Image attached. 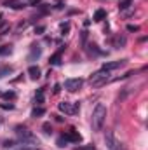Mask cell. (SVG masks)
Returning a JSON list of instances; mask_svg holds the SVG:
<instances>
[{
	"mask_svg": "<svg viewBox=\"0 0 148 150\" xmlns=\"http://www.w3.org/2000/svg\"><path fill=\"white\" fill-rule=\"evenodd\" d=\"M125 65V59H118V61H106V63H103V70H117V68H120V67H124Z\"/></svg>",
	"mask_w": 148,
	"mask_h": 150,
	"instance_id": "8",
	"label": "cell"
},
{
	"mask_svg": "<svg viewBox=\"0 0 148 150\" xmlns=\"http://www.w3.org/2000/svg\"><path fill=\"white\" fill-rule=\"evenodd\" d=\"M105 18H106V11H103V9H98V11L94 12V21H98V23H99V21H103Z\"/></svg>",
	"mask_w": 148,
	"mask_h": 150,
	"instance_id": "14",
	"label": "cell"
},
{
	"mask_svg": "<svg viewBox=\"0 0 148 150\" xmlns=\"http://www.w3.org/2000/svg\"><path fill=\"white\" fill-rule=\"evenodd\" d=\"M42 56V47L38 45V44H32V47H30V56H28V61H35Z\"/></svg>",
	"mask_w": 148,
	"mask_h": 150,
	"instance_id": "7",
	"label": "cell"
},
{
	"mask_svg": "<svg viewBox=\"0 0 148 150\" xmlns=\"http://www.w3.org/2000/svg\"><path fill=\"white\" fill-rule=\"evenodd\" d=\"M82 86H84V80H82V79H66V80H65V89L70 91V93L80 89Z\"/></svg>",
	"mask_w": 148,
	"mask_h": 150,
	"instance_id": "6",
	"label": "cell"
},
{
	"mask_svg": "<svg viewBox=\"0 0 148 150\" xmlns=\"http://www.w3.org/2000/svg\"><path fill=\"white\" fill-rule=\"evenodd\" d=\"M0 23H2V14H0Z\"/></svg>",
	"mask_w": 148,
	"mask_h": 150,
	"instance_id": "32",
	"label": "cell"
},
{
	"mask_svg": "<svg viewBox=\"0 0 148 150\" xmlns=\"http://www.w3.org/2000/svg\"><path fill=\"white\" fill-rule=\"evenodd\" d=\"M65 47H66V45H61V49H59L56 54H52V56H51V59H49V63H51V65H54V67L61 65V52L65 51Z\"/></svg>",
	"mask_w": 148,
	"mask_h": 150,
	"instance_id": "10",
	"label": "cell"
},
{
	"mask_svg": "<svg viewBox=\"0 0 148 150\" xmlns=\"http://www.w3.org/2000/svg\"><path fill=\"white\" fill-rule=\"evenodd\" d=\"M0 96H2V93H0Z\"/></svg>",
	"mask_w": 148,
	"mask_h": 150,
	"instance_id": "33",
	"label": "cell"
},
{
	"mask_svg": "<svg viewBox=\"0 0 148 150\" xmlns=\"http://www.w3.org/2000/svg\"><path fill=\"white\" fill-rule=\"evenodd\" d=\"M0 108H4V110H14V105L12 103H0Z\"/></svg>",
	"mask_w": 148,
	"mask_h": 150,
	"instance_id": "25",
	"label": "cell"
},
{
	"mask_svg": "<svg viewBox=\"0 0 148 150\" xmlns=\"http://www.w3.org/2000/svg\"><path fill=\"white\" fill-rule=\"evenodd\" d=\"M56 145L59 147V149H65L66 145H68V140H66V136L63 134V136H59L58 140H56Z\"/></svg>",
	"mask_w": 148,
	"mask_h": 150,
	"instance_id": "16",
	"label": "cell"
},
{
	"mask_svg": "<svg viewBox=\"0 0 148 150\" xmlns=\"http://www.w3.org/2000/svg\"><path fill=\"white\" fill-rule=\"evenodd\" d=\"M105 119H106V107L103 103H98L92 110V117H91V124H92V131H101L103 129V124H105Z\"/></svg>",
	"mask_w": 148,
	"mask_h": 150,
	"instance_id": "2",
	"label": "cell"
},
{
	"mask_svg": "<svg viewBox=\"0 0 148 150\" xmlns=\"http://www.w3.org/2000/svg\"><path fill=\"white\" fill-rule=\"evenodd\" d=\"M75 150H96L92 145H85V147H75Z\"/></svg>",
	"mask_w": 148,
	"mask_h": 150,
	"instance_id": "27",
	"label": "cell"
},
{
	"mask_svg": "<svg viewBox=\"0 0 148 150\" xmlns=\"http://www.w3.org/2000/svg\"><path fill=\"white\" fill-rule=\"evenodd\" d=\"M9 74H12V67H4V68L0 70V79L5 77V75H9Z\"/></svg>",
	"mask_w": 148,
	"mask_h": 150,
	"instance_id": "21",
	"label": "cell"
},
{
	"mask_svg": "<svg viewBox=\"0 0 148 150\" xmlns=\"http://www.w3.org/2000/svg\"><path fill=\"white\" fill-rule=\"evenodd\" d=\"M14 131H16V134H18V138H19V143H21V145L35 147V149H37V145L40 143L37 136H35L28 127H25V126H16V127H14Z\"/></svg>",
	"mask_w": 148,
	"mask_h": 150,
	"instance_id": "1",
	"label": "cell"
},
{
	"mask_svg": "<svg viewBox=\"0 0 148 150\" xmlns=\"http://www.w3.org/2000/svg\"><path fill=\"white\" fill-rule=\"evenodd\" d=\"M2 96L7 98V100H14V98H16V93H14V91H7V93H2Z\"/></svg>",
	"mask_w": 148,
	"mask_h": 150,
	"instance_id": "23",
	"label": "cell"
},
{
	"mask_svg": "<svg viewBox=\"0 0 148 150\" xmlns=\"http://www.w3.org/2000/svg\"><path fill=\"white\" fill-rule=\"evenodd\" d=\"M35 103H44V89H38V93L35 94Z\"/></svg>",
	"mask_w": 148,
	"mask_h": 150,
	"instance_id": "20",
	"label": "cell"
},
{
	"mask_svg": "<svg viewBox=\"0 0 148 150\" xmlns=\"http://www.w3.org/2000/svg\"><path fill=\"white\" fill-rule=\"evenodd\" d=\"M58 108L66 115H77L78 113V103H70V101H61Z\"/></svg>",
	"mask_w": 148,
	"mask_h": 150,
	"instance_id": "5",
	"label": "cell"
},
{
	"mask_svg": "<svg viewBox=\"0 0 148 150\" xmlns=\"http://www.w3.org/2000/svg\"><path fill=\"white\" fill-rule=\"evenodd\" d=\"M131 5H132V4H131V0H120V2H118V9H120V11L131 9Z\"/></svg>",
	"mask_w": 148,
	"mask_h": 150,
	"instance_id": "17",
	"label": "cell"
},
{
	"mask_svg": "<svg viewBox=\"0 0 148 150\" xmlns=\"http://www.w3.org/2000/svg\"><path fill=\"white\" fill-rule=\"evenodd\" d=\"M38 2H40V0H32V2H30V4H32V5H37Z\"/></svg>",
	"mask_w": 148,
	"mask_h": 150,
	"instance_id": "31",
	"label": "cell"
},
{
	"mask_svg": "<svg viewBox=\"0 0 148 150\" xmlns=\"http://www.w3.org/2000/svg\"><path fill=\"white\" fill-rule=\"evenodd\" d=\"M42 115H45V108H42V107H35L33 110H32V117H42Z\"/></svg>",
	"mask_w": 148,
	"mask_h": 150,
	"instance_id": "15",
	"label": "cell"
},
{
	"mask_svg": "<svg viewBox=\"0 0 148 150\" xmlns=\"http://www.w3.org/2000/svg\"><path fill=\"white\" fill-rule=\"evenodd\" d=\"M44 32H45V26H42V25H40V26H35V33L40 35V33H44Z\"/></svg>",
	"mask_w": 148,
	"mask_h": 150,
	"instance_id": "28",
	"label": "cell"
},
{
	"mask_svg": "<svg viewBox=\"0 0 148 150\" xmlns=\"http://www.w3.org/2000/svg\"><path fill=\"white\" fill-rule=\"evenodd\" d=\"M2 5L4 7H9V9H14V11H19V9H23V7H26L23 2H19V0H2Z\"/></svg>",
	"mask_w": 148,
	"mask_h": 150,
	"instance_id": "9",
	"label": "cell"
},
{
	"mask_svg": "<svg viewBox=\"0 0 148 150\" xmlns=\"http://www.w3.org/2000/svg\"><path fill=\"white\" fill-rule=\"evenodd\" d=\"M42 129H44V133H47V134H51V133H52V126H51L49 122H45V124L42 126Z\"/></svg>",
	"mask_w": 148,
	"mask_h": 150,
	"instance_id": "24",
	"label": "cell"
},
{
	"mask_svg": "<svg viewBox=\"0 0 148 150\" xmlns=\"http://www.w3.org/2000/svg\"><path fill=\"white\" fill-rule=\"evenodd\" d=\"M106 82H110V72L108 70H103V68L98 70V72H94V74L89 77V84L92 87H101Z\"/></svg>",
	"mask_w": 148,
	"mask_h": 150,
	"instance_id": "3",
	"label": "cell"
},
{
	"mask_svg": "<svg viewBox=\"0 0 148 150\" xmlns=\"http://www.w3.org/2000/svg\"><path fill=\"white\" fill-rule=\"evenodd\" d=\"M18 150H37L35 147H26V145H21V149H18Z\"/></svg>",
	"mask_w": 148,
	"mask_h": 150,
	"instance_id": "29",
	"label": "cell"
},
{
	"mask_svg": "<svg viewBox=\"0 0 148 150\" xmlns=\"http://www.w3.org/2000/svg\"><path fill=\"white\" fill-rule=\"evenodd\" d=\"M105 145L108 150H125V147L120 143V140H117V136L113 134V131L105 133Z\"/></svg>",
	"mask_w": 148,
	"mask_h": 150,
	"instance_id": "4",
	"label": "cell"
},
{
	"mask_svg": "<svg viewBox=\"0 0 148 150\" xmlns=\"http://www.w3.org/2000/svg\"><path fill=\"white\" fill-rule=\"evenodd\" d=\"M127 32H140L138 25H127Z\"/></svg>",
	"mask_w": 148,
	"mask_h": 150,
	"instance_id": "26",
	"label": "cell"
},
{
	"mask_svg": "<svg viewBox=\"0 0 148 150\" xmlns=\"http://www.w3.org/2000/svg\"><path fill=\"white\" fill-rule=\"evenodd\" d=\"M28 75H30L33 80H37L38 77H40V68H38V67H35V65H32V67L28 68Z\"/></svg>",
	"mask_w": 148,
	"mask_h": 150,
	"instance_id": "13",
	"label": "cell"
},
{
	"mask_svg": "<svg viewBox=\"0 0 148 150\" xmlns=\"http://www.w3.org/2000/svg\"><path fill=\"white\" fill-rule=\"evenodd\" d=\"M66 140H68V142H75V143H78V142H82V136H80V133H78V131L70 129V133L66 134Z\"/></svg>",
	"mask_w": 148,
	"mask_h": 150,
	"instance_id": "12",
	"label": "cell"
},
{
	"mask_svg": "<svg viewBox=\"0 0 148 150\" xmlns=\"http://www.w3.org/2000/svg\"><path fill=\"white\" fill-rule=\"evenodd\" d=\"M11 52H12V45H11V44L0 47V56H7V54H11Z\"/></svg>",
	"mask_w": 148,
	"mask_h": 150,
	"instance_id": "18",
	"label": "cell"
},
{
	"mask_svg": "<svg viewBox=\"0 0 148 150\" xmlns=\"http://www.w3.org/2000/svg\"><path fill=\"white\" fill-rule=\"evenodd\" d=\"M59 28H61V35H66V33H68V30H70V25H68V23H61V25H59Z\"/></svg>",
	"mask_w": 148,
	"mask_h": 150,
	"instance_id": "22",
	"label": "cell"
},
{
	"mask_svg": "<svg viewBox=\"0 0 148 150\" xmlns=\"http://www.w3.org/2000/svg\"><path fill=\"white\" fill-rule=\"evenodd\" d=\"M16 145H18V142H14V140H5V142L2 143V147H4L5 150H9V149H14Z\"/></svg>",
	"mask_w": 148,
	"mask_h": 150,
	"instance_id": "19",
	"label": "cell"
},
{
	"mask_svg": "<svg viewBox=\"0 0 148 150\" xmlns=\"http://www.w3.org/2000/svg\"><path fill=\"white\" fill-rule=\"evenodd\" d=\"M125 42H127V40H125L124 35H115V37L111 38V45H113V47H117V49H118V47H124V45H125Z\"/></svg>",
	"mask_w": 148,
	"mask_h": 150,
	"instance_id": "11",
	"label": "cell"
},
{
	"mask_svg": "<svg viewBox=\"0 0 148 150\" xmlns=\"http://www.w3.org/2000/svg\"><path fill=\"white\" fill-rule=\"evenodd\" d=\"M59 91H61V86H59V84H56V86H54V94H58Z\"/></svg>",
	"mask_w": 148,
	"mask_h": 150,
	"instance_id": "30",
	"label": "cell"
}]
</instances>
